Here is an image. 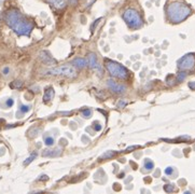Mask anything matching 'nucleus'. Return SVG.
<instances>
[{
    "instance_id": "4468645a",
    "label": "nucleus",
    "mask_w": 195,
    "mask_h": 194,
    "mask_svg": "<svg viewBox=\"0 0 195 194\" xmlns=\"http://www.w3.org/2000/svg\"><path fill=\"white\" fill-rule=\"evenodd\" d=\"M41 128L40 127H33V128H30V130L28 132V135L30 137H36L37 135H39V133H41Z\"/></svg>"
},
{
    "instance_id": "2eb2a0df",
    "label": "nucleus",
    "mask_w": 195,
    "mask_h": 194,
    "mask_svg": "<svg viewBox=\"0 0 195 194\" xmlns=\"http://www.w3.org/2000/svg\"><path fill=\"white\" fill-rule=\"evenodd\" d=\"M115 155V152L114 151H107V152H105L103 155H101L99 159L100 160H106V159H111L112 157H114Z\"/></svg>"
},
{
    "instance_id": "f704fd0d",
    "label": "nucleus",
    "mask_w": 195,
    "mask_h": 194,
    "mask_svg": "<svg viewBox=\"0 0 195 194\" xmlns=\"http://www.w3.org/2000/svg\"><path fill=\"white\" fill-rule=\"evenodd\" d=\"M123 176H124V174H123V173H122V174H121L120 176H119V178H123Z\"/></svg>"
},
{
    "instance_id": "7c9ffc66",
    "label": "nucleus",
    "mask_w": 195,
    "mask_h": 194,
    "mask_svg": "<svg viewBox=\"0 0 195 194\" xmlns=\"http://www.w3.org/2000/svg\"><path fill=\"white\" fill-rule=\"evenodd\" d=\"M48 179H49V177L46 176V175H42V176H40L39 180L40 181H45V180H48Z\"/></svg>"
},
{
    "instance_id": "f257e3e1",
    "label": "nucleus",
    "mask_w": 195,
    "mask_h": 194,
    "mask_svg": "<svg viewBox=\"0 0 195 194\" xmlns=\"http://www.w3.org/2000/svg\"><path fill=\"white\" fill-rule=\"evenodd\" d=\"M5 21L8 26L18 36H29L33 29V23L27 20L18 9L7 11Z\"/></svg>"
},
{
    "instance_id": "f8f14e48",
    "label": "nucleus",
    "mask_w": 195,
    "mask_h": 194,
    "mask_svg": "<svg viewBox=\"0 0 195 194\" xmlns=\"http://www.w3.org/2000/svg\"><path fill=\"white\" fill-rule=\"evenodd\" d=\"M53 97H54V90L53 87H48L45 90V93H44V96H43V102L44 103H49L53 99Z\"/></svg>"
},
{
    "instance_id": "20e7f679",
    "label": "nucleus",
    "mask_w": 195,
    "mask_h": 194,
    "mask_svg": "<svg viewBox=\"0 0 195 194\" xmlns=\"http://www.w3.org/2000/svg\"><path fill=\"white\" fill-rule=\"evenodd\" d=\"M106 68H107V70L109 71V73L112 77L119 78V79H127L129 76L128 71H127V69L125 67H123L119 63L113 62V60H106Z\"/></svg>"
},
{
    "instance_id": "bb28decb",
    "label": "nucleus",
    "mask_w": 195,
    "mask_h": 194,
    "mask_svg": "<svg viewBox=\"0 0 195 194\" xmlns=\"http://www.w3.org/2000/svg\"><path fill=\"white\" fill-rule=\"evenodd\" d=\"M101 20H103V18H99V20H96V21H95V23L92 25V28H91V29H92V31H94V30H95V27H96L97 25H98V23L100 22Z\"/></svg>"
},
{
    "instance_id": "423d86ee",
    "label": "nucleus",
    "mask_w": 195,
    "mask_h": 194,
    "mask_svg": "<svg viewBox=\"0 0 195 194\" xmlns=\"http://www.w3.org/2000/svg\"><path fill=\"white\" fill-rule=\"evenodd\" d=\"M195 66V55L186 54L178 60V68L181 70H190Z\"/></svg>"
},
{
    "instance_id": "dca6fc26",
    "label": "nucleus",
    "mask_w": 195,
    "mask_h": 194,
    "mask_svg": "<svg viewBox=\"0 0 195 194\" xmlns=\"http://www.w3.org/2000/svg\"><path fill=\"white\" fill-rule=\"evenodd\" d=\"M145 168L147 170H152L154 168V163L151 161V160H149V159H147L145 161Z\"/></svg>"
},
{
    "instance_id": "a878e982",
    "label": "nucleus",
    "mask_w": 195,
    "mask_h": 194,
    "mask_svg": "<svg viewBox=\"0 0 195 194\" xmlns=\"http://www.w3.org/2000/svg\"><path fill=\"white\" fill-rule=\"evenodd\" d=\"M94 128H95V130H96V132H99V130H101V125L99 123H97V122H95V123H94Z\"/></svg>"
},
{
    "instance_id": "4be33fe9",
    "label": "nucleus",
    "mask_w": 195,
    "mask_h": 194,
    "mask_svg": "<svg viewBox=\"0 0 195 194\" xmlns=\"http://www.w3.org/2000/svg\"><path fill=\"white\" fill-rule=\"evenodd\" d=\"M23 86V82L22 81H14L13 83H11V87L12 88H20Z\"/></svg>"
},
{
    "instance_id": "412c9836",
    "label": "nucleus",
    "mask_w": 195,
    "mask_h": 194,
    "mask_svg": "<svg viewBox=\"0 0 195 194\" xmlns=\"http://www.w3.org/2000/svg\"><path fill=\"white\" fill-rule=\"evenodd\" d=\"M164 190H165V192H167V193H170V192L175 191V187H174V184H166V185H164Z\"/></svg>"
},
{
    "instance_id": "1a4fd4ad",
    "label": "nucleus",
    "mask_w": 195,
    "mask_h": 194,
    "mask_svg": "<svg viewBox=\"0 0 195 194\" xmlns=\"http://www.w3.org/2000/svg\"><path fill=\"white\" fill-rule=\"evenodd\" d=\"M61 154L60 149L56 148V149H48V150H44L42 152V157H59Z\"/></svg>"
},
{
    "instance_id": "ddd939ff",
    "label": "nucleus",
    "mask_w": 195,
    "mask_h": 194,
    "mask_svg": "<svg viewBox=\"0 0 195 194\" xmlns=\"http://www.w3.org/2000/svg\"><path fill=\"white\" fill-rule=\"evenodd\" d=\"M72 65L77 67V68L83 69L84 67H86L88 63H86V60H84V58H76V60L72 62Z\"/></svg>"
},
{
    "instance_id": "aec40b11",
    "label": "nucleus",
    "mask_w": 195,
    "mask_h": 194,
    "mask_svg": "<svg viewBox=\"0 0 195 194\" xmlns=\"http://www.w3.org/2000/svg\"><path fill=\"white\" fill-rule=\"evenodd\" d=\"M186 78V73L184 72V71H181V72H179L178 73V76H177V81L178 82H182L184 79Z\"/></svg>"
},
{
    "instance_id": "393cba45",
    "label": "nucleus",
    "mask_w": 195,
    "mask_h": 194,
    "mask_svg": "<svg viewBox=\"0 0 195 194\" xmlns=\"http://www.w3.org/2000/svg\"><path fill=\"white\" fill-rule=\"evenodd\" d=\"M173 173H174V167H167L166 169H165V174H166L167 176H170Z\"/></svg>"
},
{
    "instance_id": "6e6552de",
    "label": "nucleus",
    "mask_w": 195,
    "mask_h": 194,
    "mask_svg": "<svg viewBox=\"0 0 195 194\" xmlns=\"http://www.w3.org/2000/svg\"><path fill=\"white\" fill-rule=\"evenodd\" d=\"M107 86L112 91V92L116 93V94H122L126 91V87L124 85H121V84H118L116 82L112 81V80H108L107 81Z\"/></svg>"
},
{
    "instance_id": "5701e85b",
    "label": "nucleus",
    "mask_w": 195,
    "mask_h": 194,
    "mask_svg": "<svg viewBox=\"0 0 195 194\" xmlns=\"http://www.w3.org/2000/svg\"><path fill=\"white\" fill-rule=\"evenodd\" d=\"M30 110V106H21V112L26 113Z\"/></svg>"
},
{
    "instance_id": "b1692460",
    "label": "nucleus",
    "mask_w": 195,
    "mask_h": 194,
    "mask_svg": "<svg viewBox=\"0 0 195 194\" xmlns=\"http://www.w3.org/2000/svg\"><path fill=\"white\" fill-rule=\"evenodd\" d=\"M13 105H14V100L12 99V98H9V99H7V102H6V106H7L8 108L12 107Z\"/></svg>"
},
{
    "instance_id": "cd10ccee",
    "label": "nucleus",
    "mask_w": 195,
    "mask_h": 194,
    "mask_svg": "<svg viewBox=\"0 0 195 194\" xmlns=\"http://www.w3.org/2000/svg\"><path fill=\"white\" fill-rule=\"evenodd\" d=\"M125 106H126V102H124V100H121V102H119V104H118L119 108H122V107H125Z\"/></svg>"
},
{
    "instance_id": "a211bd4d",
    "label": "nucleus",
    "mask_w": 195,
    "mask_h": 194,
    "mask_svg": "<svg viewBox=\"0 0 195 194\" xmlns=\"http://www.w3.org/2000/svg\"><path fill=\"white\" fill-rule=\"evenodd\" d=\"M36 157H37V153H33V154L30 155V157H28V159H26V161L24 162V165H28V164H30L31 162L33 161V160L36 159Z\"/></svg>"
},
{
    "instance_id": "72a5a7b5",
    "label": "nucleus",
    "mask_w": 195,
    "mask_h": 194,
    "mask_svg": "<svg viewBox=\"0 0 195 194\" xmlns=\"http://www.w3.org/2000/svg\"><path fill=\"white\" fill-rule=\"evenodd\" d=\"M131 179H132V177H129V178H127L126 180H125V183H128L129 181H131Z\"/></svg>"
},
{
    "instance_id": "c756f323",
    "label": "nucleus",
    "mask_w": 195,
    "mask_h": 194,
    "mask_svg": "<svg viewBox=\"0 0 195 194\" xmlns=\"http://www.w3.org/2000/svg\"><path fill=\"white\" fill-rule=\"evenodd\" d=\"M189 87H190L191 90L195 91V81H192V82H190V83H189Z\"/></svg>"
},
{
    "instance_id": "2f4dec72",
    "label": "nucleus",
    "mask_w": 195,
    "mask_h": 194,
    "mask_svg": "<svg viewBox=\"0 0 195 194\" xmlns=\"http://www.w3.org/2000/svg\"><path fill=\"white\" fill-rule=\"evenodd\" d=\"M137 148H139V146H133V147H129V148H127V151L134 150V149H137Z\"/></svg>"
},
{
    "instance_id": "39448f33",
    "label": "nucleus",
    "mask_w": 195,
    "mask_h": 194,
    "mask_svg": "<svg viewBox=\"0 0 195 194\" xmlns=\"http://www.w3.org/2000/svg\"><path fill=\"white\" fill-rule=\"evenodd\" d=\"M44 75L46 76H64L67 78H75L77 76V70L73 66H60L57 68L49 69V70L44 71Z\"/></svg>"
},
{
    "instance_id": "9b49d317",
    "label": "nucleus",
    "mask_w": 195,
    "mask_h": 194,
    "mask_svg": "<svg viewBox=\"0 0 195 194\" xmlns=\"http://www.w3.org/2000/svg\"><path fill=\"white\" fill-rule=\"evenodd\" d=\"M88 64H90L91 68H93V69L99 68L98 62H97V57H96V55H95L94 53H90L88 55Z\"/></svg>"
},
{
    "instance_id": "c85d7f7f",
    "label": "nucleus",
    "mask_w": 195,
    "mask_h": 194,
    "mask_svg": "<svg viewBox=\"0 0 195 194\" xmlns=\"http://www.w3.org/2000/svg\"><path fill=\"white\" fill-rule=\"evenodd\" d=\"M2 72H3V75H5V76L9 75V72H10V68H9V67H5V68L2 69Z\"/></svg>"
},
{
    "instance_id": "f3484780",
    "label": "nucleus",
    "mask_w": 195,
    "mask_h": 194,
    "mask_svg": "<svg viewBox=\"0 0 195 194\" xmlns=\"http://www.w3.org/2000/svg\"><path fill=\"white\" fill-rule=\"evenodd\" d=\"M44 143H45L46 146H49V147H51V146H53V143H54V138L51 136L44 137Z\"/></svg>"
},
{
    "instance_id": "473e14b6",
    "label": "nucleus",
    "mask_w": 195,
    "mask_h": 194,
    "mask_svg": "<svg viewBox=\"0 0 195 194\" xmlns=\"http://www.w3.org/2000/svg\"><path fill=\"white\" fill-rule=\"evenodd\" d=\"M60 143H61V145H67V140H66V139H60Z\"/></svg>"
},
{
    "instance_id": "6ab92c4d",
    "label": "nucleus",
    "mask_w": 195,
    "mask_h": 194,
    "mask_svg": "<svg viewBox=\"0 0 195 194\" xmlns=\"http://www.w3.org/2000/svg\"><path fill=\"white\" fill-rule=\"evenodd\" d=\"M91 115H92V111H91L90 109H83V110H82V117L83 118L88 119V118H91Z\"/></svg>"
},
{
    "instance_id": "f03ea898",
    "label": "nucleus",
    "mask_w": 195,
    "mask_h": 194,
    "mask_svg": "<svg viewBox=\"0 0 195 194\" xmlns=\"http://www.w3.org/2000/svg\"><path fill=\"white\" fill-rule=\"evenodd\" d=\"M191 14V8L180 1L171 2L167 7V16L173 23H180Z\"/></svg>"
},
{
    "instance_id": "7ed1b4c3",
    "label": "nucleus",
    "mask_w": 195,
    "mask_h": 194,
    "mask_svg": "<svg viewBox=\"0 0 195 194\" xmlns=\"http://www.w3.org/2000/svg\"><path fill=\"white\" fill-rule=\"evenodd\" d=\"M123 18L127 26L132 29H138L142 26V18L140 17L139 13L134 9H127L123 13Z\"/></svg>"
},
{
    "instance_id": "9d476101",
    "label": "nucleus",
    "mask_w": 195,
    "mask_h": 194,
    "mask_svg": "<svg viewBox=\"0 0 195 194\" xmlns=\"http://www.w3.org/2000/svg\"><path fill=\"white\" fill-rule=\"evenodd\" d=\"M46 1L56 9H64L67 3V0H46Z\"/></svg>"
},
{
    "instance_id": "0eeeda50",
    "label": "nucleus",
    "mask_w": 195,
    "mask_h": 194,
    "mask_svg": "<svg viewBox=\"0 0 195 194\" xmlns=\"http://www.w3.org/2000/svg\"><path fill=\"white\" fill-rule=\"evenodd\" d=\"M38 57H39V60H41L43 64L48 65V66H54V65H56V60H55L46 51H41L39 53V56H38Z\"/></svg>"
}]
</instances>
